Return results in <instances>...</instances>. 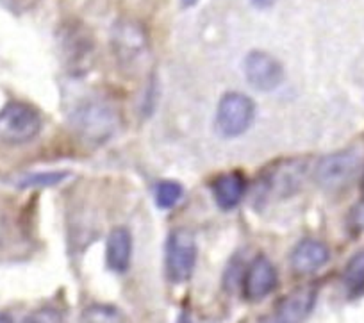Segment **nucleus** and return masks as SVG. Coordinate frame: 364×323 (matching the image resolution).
I'll use <instances>...</instances> for the list:
<instances>
[{"label":"nucleus","instance_id":"obj_1","mask_svg":"<svg viewBox=\"0 0 364 323\" xmlns=\"http://www.w3.org/2000/svg\"><path fill=\"white\" fill-rule=\"evenodd\" d=\"M43 118L34 105L9 102L0 110V142L6 145H26L40 134Z\"/></svg>","mask_w":364,"mask_h":323},{"label":"nucleus","instance_id":"obj_2","mask_svg":"<svg viewBox=\"0 0 364 323\" xmlns=\"http://www.w3.org/2000/svg\"><path fill=\"white\" fill-rule=\"evenodd\" d=\"M255 105L247 95L230 91L222 97L216 110V131L223 138H237L254 124Z\"/></svg>","mask_w":364,"mask_h":323},{"label":"nucleus","instance_id":"obj_3","mask_svg":"<svg viewBox=\"0 0 364 323\" xmlns=\"http://www.w3.org/2000/svg\"><path fill=\"white\" fill-rule=\"evenodd\" d=\"M197 265V243L190 231L177 229L166 241V275L171 282L182 284L191 279Z\"/></svg>","mask_w":364,"mask_h":323},{"label":"nucleus","instance_id":"obj_4","mask_svg":"<svg viewBox=\"0 0 364 323\" xmlns=\"http://www.w3.org/2000/svg\"><path fill=\"white\" fill-rule=\"evenodd\" d=\"M360 166V156L357 150H339L328 154L318 163L314 179L325 189H341L352 182Z\"/></svg>","mask_w":364,"mask_h":323},{"label":"nucleus","instance_id":"obj_5","mask_svg":"<svg viewBox=\"0 0 364 323\" xmlns=\"http://www.w3.org/2000/svg\"><path fill=\"white\" fill-rule=\"evenodd\" d=\"M75 127L90 142H106L113 136L118 117L111 105L104 102H87L73 117Z\"/></svg>","mask_w":364,"mask_h":323},{"label":"nucleus","instance_id":"obj_6","mask_svg":"<svg viewBox=\"0 0 364 323\" xmlns=\"http://www.w3.org/2000/svg\"><path fill=\"white\" fill-rule=\"evenodd\" d=\"M318 291L313 286L293 290L282 297L269 314L262 316L257 323H304L316 304Z\"/></svg>","mask_w":364,"mask_h":323},{"label":"nucleus","instance_id":"obj_7","mask_svg":"<svg viewBox=\"0 0 364 323\" xmlns=\"http://www.w3.org/2000/svg\"><path fill=\"white\" fill-rule=\"evenodd\" d=\"M245 77L259 91L277 90L284 80V68L279 59L264 51H254L245 58Z\"/></svg>","mask_w":364,"mask_h":323},{"label":"nucleus","instance_id":"obj_8","mask_svg":"<svg viewBox=\"0 0 364 323\" xmlns=\"http://www.w3.org/2000/svg\"><path fill=\"white\" fill-rule=\"evenodd\" d=\"M279 275L266 255H257L243 272V295L247 300L257 302L275 291Z\"/></svg>","mask_w":364,"mask_h":323},{"label":"nucleus","instance_id":"obj_9","mask_svg":"<svg viewBox=\"0 0 364 323\" xmlns=\"http://www.w3.org/2000/svg\"><path fill=\"white\" fill-rule=\"evenodd\" d=\"M113 45L118 59L125 65L138 63L146 52V36L134 22H120L114 27Z\"/></svg>","mask_w":364,"mask_h":323},{"label":"nucleus","instance_id":"obj_10","mask_svg":"<svg viewBox=\"0 0 364 323\" xmlns=\"http://www.w3.org/2000/svg\"><path fill=\"white\" fill-rule=\"evenodd\" d=\"M328 248L325 247L321 241L318 240H302L295 248H293L291 255H289V263H291V268L296 273H314L321 268V266L327 265L328 261Z\"/></svg>","mask_w":364,"mask_h":323},{"label":"nucleus","instance_id":"obj_11","mask_svg":"<svg viewBox=\"0 0 364 323\" xmlns=\"http://www.w3.org/2000/svg\"><path fill=\"white\" fill-rule=\"evenodd\" d=\"M247 191V181L240 171L222 174L211 182V193L220 209L230 211L241 202Z\"/></svg>","mask_w":364,"mask_h":323},{"label":"nucleus","instance_id":"obj_12","mask_svg":"<svg viewBox=\"0 0 364 323\" xmlns=\"http://www.w3.org/2000/svg\"><path fill=\"white\" fill-rule=\"evenodd\" d=\"M132 236L125 227H114L106 243L107 268L114 273H125L131 266Z\"/></svg>","mask_w":364,"mask_h":323},{"label":"nucleus","instance_id":"obj_13","mask_svg":"<svg viewBox=\"0 0 364 323\" xmlns=\"http://www.w3.org/2000/svg\"><path fill=\"white\" fill-rule=\"evenodd\" d=\"M345 286L352 297H359L364 293V250L353 255L345 268Z\"/></svg>","mask_w":364,"mask_h":323},{"label":"nucleus","instance_id":"obj_14","mask_svg":"<svg viewBox=\"0 0 364 323\" xmlns=\"http://www.w3.org/2000/svg\"><path fill=\"white\" fill-rule=\"evenodd\" d=\"M79 323H125V318L113 305L93 304L80 312Z\"/></svg>","mask_w":364,"mask_h":323},{"label":"nucleus","instance_id":"obj_15","mask_svg":"<svg viewBox=\"0 0 364 323\" xmlns=\"http://www.w3.org/2000/svg\"><path fill=\"white\" fill-rule=\"evenodd\" d=\"M154 195H156V203L161 209H171L181 200L182 186L175 181H161L156 184Z\"/></svg>","mask_w":364,"mask_h":323},{"label":"nucleus","instance_id":"obj_16","mask_svg":"<svg viewBox=\"0 0 364 323\" xmlns=\"http://www.w3.org/2000/svg\"><path fill=\"white\" fill-rule=\"evenodd\" d=\"M68 177L66 171H47V174H29L20 179V188H45V186H55Z\"/></svg>","mask_w":364,"mask_h":323},{"label":"nucleus","instance_id":"obj_17","mask_svg":"<svg viewBox=\"0 0 364 323\" xmlns=\"http://www.w3.org/2000/svg\"><path fill=\"white\" fill-rule=\"evenodd\" d=\"M23 323H63V314L55 307H40L26 316Z\"/></svg>","mask_w":364,"mask_h":323},{"label":"nucleus","instance_id":"obj_18","mask_svg":"<svg viewBox=\"0 0 364 323\" xmlns=\"http://www.w3.org/2000/svg\"><path fill=\"white\" fill-rule=\"evenodd\" d=\"M353 222L357 223V227L364 229V181H363V200H360V203L357 206L355 213H353Z\"/></svg>","mask_w":364,"mask_h":323},{"label":"nucleus","instance_id":"obj_19","mask_svg":"<svg viewBox=\"0 0 364 323\" xmlns=\"http://www.w3.org/2000/svg\"><path fill=\"white\" fill-rule=\"evenodd\" d=\"M273 2H275V0H250V4L254 6V8H259V9L272 8Z\"/></svg>","mask_w":364,"mask_h":323},{"label":"nucleus","instance_id":"obj_20","mask_svg":"<svg viewBox=\"0 0 364 323\" xmlns=\"http://www.w3.org/2000/svg\"><path fill=\"white\" fill-rule=\"evenodd\" d=\"M177 323H193V322H191L190 314H188V312H186V311H184V312H181V316H178Z\"/></svg>","mask_w":364,"mask_h":323},{"label":"nucleus","instance_id":"obj_21","mask_svg":"<svg viewBox=\"0 0 364 323\" xmlns=\"http://www.w3.org/2000/svg\"><path fill=\"white\" fill-rule=\"evenodd\" d=\"M0 323H13L11 316L6 314V312H0Z\"/></svg>","mask_w":364,"mask_h":323},{"label":"nucleus","instance_id":"obj_22","mask_svg":"<svg viewBox=\"0 0 364 323\" xmlns=\"http://www.w3.org/2000/svg\"><path fill=\"white\" fill-rule=\"evenodd\" d=\"M181 2H182V6H184V8H193L198 0H181Z\"/></svg>","mask_w":364,"mask_h":323}]
</instances>
